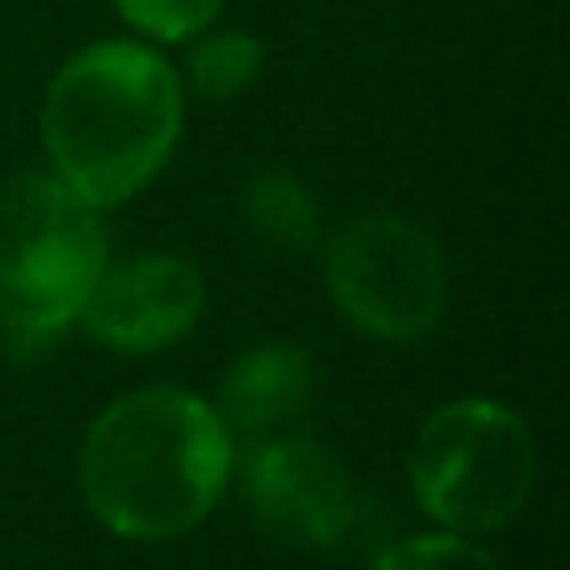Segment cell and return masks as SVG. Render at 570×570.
I'll use <instances>...</instances> for the list:
<instances>
[{"mask_svg":"<svg viewBox=\"0 0 570 570\" xmlns=\"http://www.w3.org/2000/svg\"><path fill=\"white\" fill-rule=\"evenodd\" d=\"M236 441L216 405L180 385H146L90 421L76 481L106 531L126 541H176L226 495Z\"/></svg>","mask_w":570,"mask_h":570,"instance_id":"6da1fadb","label":"cell"},{"mask_svg":"<svg viewBox=\"0 0 570 570\" xmlns=\"http://www.w3.org/2000/svg\"><path fill=\"white\" fill-rule=\"evenodd\" d=\"M180 126V76L146 40H96L76 50L40 100L50 170L96 210L140 196L176 156Z\"/></svg>","mask_w":570,"mask_h":570,"instance_id":"7a4b0ae2","label":"cell"},{"mask_svg":"<svg viewBox=\"0 0 570 570\" xmlns=\"http://www.w3.org/2000/svg\"><path fill=\"white\" fill-rule=\"evenodd\" d=\"M110 261L100 210L56 170H30L0 190V331L46 345L80 325Z\"/></svg>","mask_w":570,"mask_h":570,"instance_id":"3957f363","label":"cell"},{"mask_svg":"<svg viewBox=\"0 0 570 570\" xmlns=\"http://www.w3.org/2000/svg\"><path fill=\"white\" fill-rule=\"evenodd\" d=\"M531 491L535 435L521 411L465 395L421 421L411 441V495L441 531H501L525 511Z\"/></svg>","mask_w":570,"mask_h":570,"instance_id":"277c9868","label":"cell"},{"mask_svg":"<svg viewBox=\"0 0 570 570\" xmlns=\"http://www.w3.org/2000/svg\"><path fill=\"white\" fill-rule=\"evenodd\" d=\"M321 276L335 311L385 345L425 341L451 301V271L435 236L395 210H365L321 240Z\"/></svg>","mask_w":570,"mask_h":570,"instance_id":"5b68a950","label":"cell"},{"mask_svg":"<svg viewBox=\"0 0 570 570\" xmlns=\"http://www.w3.org/2000/svg\"><path fill=\"white\" fill-rule=\"evenodd\" d=\"M240 495L261 531L291 551H355L375 525V495L311 435H256L240 461Z\"/></svg>","mask_w":570,"mask_h":570,"instance_id":"8992f818","label":"cell"},{"mask_svg":"<svg viewBox=\"0 0 570 570\" xmlns=\"http://www.w3.org/2000/svg\"><path fill=\"white\" fill-rule=\"evenodd\" d=\"M206 311V276L196 261L170 250H140L100 271L80 325L116 355H156L186 341Z\"/></svg>","mask_w":570,"mask_h":570,"instance_id":"52a82bcc","label":"cell"},{"mask_svg":"<svg viewBox=\"0 0 570 570\" xmlns=\"http://www.w3.org/2000/svg\"><path fill=\"white\" fill-rule=\"evenodd\" d=\"M315 385H321V371H315V355L305 345L261 341L230 361L216 415L226 421V431L256 441V435L281 431L285 421H301L315 401Z\"/></svg>","mask_w":570,"mask_h":570,"instance_id":"ba28073f","label":"cell"},{"mask_svg":"<svg viewBox=\"0 0 570 570\" xmlns=\"http://www.w3.org/2000/svg\"><path fill=\"white\" fill-rule=\"evenodd\" d=\"M246 230H256L266 246L276 250H315L321 246V206L305 190V180L285 166H261L246 176L236 196Z\"/></svg>","mask_w":570,"mask_h":570,"instance_id":"9c48e42d","label":"cell"},{"mask_svg":"<svg viewBox=\"0 0 570 570\" xmlns=\"http://www.w3.org/2000/svg\"><path fill=\"white\" fill-rule=\"evenodd\" d=\"M266 70V46L250 30H200L190 36L186 50V76L196 96L206 100H236Z\"/></svg>","mask_w":570,"mask_h":570,"instance_id":"30bf717a","label":"cell"},{"mask_svg":"<svg viewBox=\"0 0 570 570\" xmlns=\"http://www.w3.org/2000/svg\"><path fill=\"white\" fill-rule=\"evenodd\" d=\"M371 570H501V566L471 535L431 531V535H411V541H391L375 556Z\"/></svg>","mask_w":570,"mask_h":570,"instance_id":"8fae6325","label":"cell"},{"mask_svg":"<svg viewBox=\"0 0 570 570\" xmlns=\"http://www.w3.org/2000/svg\"><path fill=\"white\" fill-rule=\"evenodd\" d=\"M220 6H226V0H116L120 20H126L136 36L160 40V46H180V40L210 30Z\"/></svg>","mask_w":570,"mask_h":570,"instance_id":"7c38bea8","label":"cell"}]
</instances>
